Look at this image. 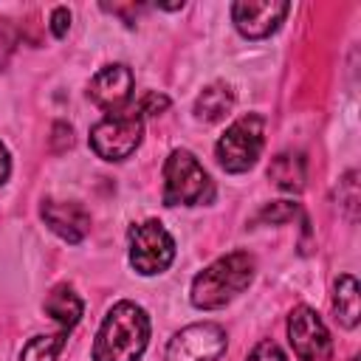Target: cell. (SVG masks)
Here are the masks:
<instances>
[{
  "label": "cell",
  "instance_id": "cell-22",
  "mask_svg": "<svg viewBox=\"0 0 361 361\" xmlns=\"http://www.w3.org/2000/svg\"><path fill=\"white\" fill-rule=\"evenodd\" d=\"M54 135L59 138L56 149H62V144H68V147H71V141H73V138H71V127H65V124H56V127H54Z\"/></svg>",
  "mask_w": 361,
  "mask_h": 361
},
{
  "label": "cell",
  "instance_id": "cell-15",
  "mask_svg": "<svg viewBox=\"0 0 361 361\" xmlns=\"http://www.w3.org/2000/svg\"><path fill=\"white\" fill-rule=\"evenodd\" d=\"M231 104H234V96H231V90H228L226 85H209V87L197 96L195 113H197V118H203V121H217V118H223V116L231 110Z\"/></svg>",
  "mask_w": 361,
  "mask_h": 361
},
{
  "label": "cell",
  "instance_id": "cell-3",
  "mask_svg": "<svg viewBox=\"0 0 361 361\" xmlns=\"http://www.w3.org/2000/svg\"><path fill=\"white\" fill-rule=\"evenodd\" d=\"M214 197L212 178L197 164L189 149H175L164 164V203L166 206H195Z\"/></svg>",
  "mask_w": 361,
  "mask_h": 361
},
{
  "label": "cell",
  "instance_id": "cell-19",
  "mask_svg": "<svg viewBox=\"0 0 361 361\" xmlns=\"http://www.w3.org/2000/svg\"><path fill=\"white\" fill-rule=\"evenodd\" d=\"M248 361H288V358H285V353H282L274 341H259V344L251 350Z\"/></svg>",
  "mask_w": 361,
  "mask_h": 361
},
{
  "label": "cell",
  "instance_id": "cell-17",
  "mask_svg": "<svg viewBox=\"0 0 361 361\" xmlns=\"http://www.w3.org/2000/svg\"><path fill=\"white\" fill-rule=\"evenodd\" d=\"M259 217H262V220H268V223H285V220L296 217V203H290V200L271 203V206H265V209H262V214H259Z\"/></svg>",
  "mask_w": 361,
  "mask_h": 361
},
{
  "label": "cell",
  "instance_id": "cell-12",
  "mask_svg": "<svg viewBox=\"0 0 361 361\" xmlns=\"http://www.w3.org/2000/svg\"><path fill=\"white\" fill-rule=\"evenodd\" d=\"M45 310L51 313V319L62 324V330H71L82 316V299L73 293V288L56 285L45 299Z\"/></svg>",
  "mask_w": 361,
  "mask_h": 361
},
{
  "label": "cell",
  "instance_id": "cell-11",
  "mask_svg": "<svg viewBox=\"0 0 361 361\" xmlns=\"http://www.w3.org/2000/svg\"><path fill=\"white\" fill-rule=\"evenodd\" d=\"M42 220L68 243H79L90 231V214L79 203L68 200H45L42 203Z\"/></svg>",
  "mask_w": 361,
  "mask_h": 361
},
{
  "label": "cell",
  "instance_id": "cell-16",
  "mask_svg": "<svg viewBox=\"0 0 361 361\" xmlns=\"http://www.w3.org/2000/svg\"><path fill=\"white\" fill-rule=\"evenodd\" d=\"M62 344H65V330L54 333V336H37V338H31L25 344L23 361H56Z\"/></svg>",
  "mask_w": 361,
  "mask_h": 361
},
{
  "label": "cell",
  "instance_id": "cell-7",
  "mask_svg": "<svg viewBox=\"0 0 361 361\" xmlns=\"http://www.w3.org/2000/svg\"><path fill=\"white\" fill-rule=\"evenodd\" d=\"M226 350V333L223 327L206 322V324H189L183 327L166 347V361H214Z\"/></svg>",
  "mask_w": 361,
  "mask_h": 361
},
{
  "label": "cell",
  "instance_id": "cell-14",
  "mask_svg": "<svg viewBox=\"0 0 361 361\" xmlns=\"http://www.w3.org/2000/svg\"><path fill=\"white\" fill-rule=\"evenodd\" d=\"M333 305H336V319L344 327H355L358 324V282H355L353 274L338 276Z\"/></svg>",
  "mask_w": 361,
  "mask_h": 361
},
{
  "label": "cell",
  "instance_id": "cell-21",
  "mask_svg": "<svg viewBox=\"0 0 361 361\" xmlns=\"http://www.w3.org/2000/svg\"><path fill=\"white\" fill-rule=\"evenodd\" d=\"M51 28H54V34L56 37H65V31H68V23H71V11L65 8V6H59V8H54V14H51Z\"/></svg>",
  "mask_w": 361,
  "mask_h": 361
},
{
  "label": "cell",
  "instance_id": "cell-8",
  "mask_svg": "<svg viewBox=\"0 0 361 361\" xmlns=\"http://www.w3.org/2000/svg\"><path fill=\"white\" fill-rule=\"evenodd\" d=\"M288 338H290L293 353L302 361H327L330 358L327 327L310 307H296L288 316Z\"/></svg>",
  "mask_w": 361,
  "mask_h": 361
},
{
  "label": "cell",
  "instance_id": "cell-18",
  "mask_svg": "<svg viewBox=\"0 0 361 361\" xmlns=\"http://www.w3.org/2000/svg\"><path fill=\"white\" fill-rule=\"evenodd\" d=\"M14 45H17V28L11 25V20H0V68L8 62Z\"/></svg>",
  "mask_w": 361,
  "mask_h": 361
},
{
  "label": "cell",
  "instance_id": "cell-20",
  "mask_svg": "<svg viewBox=\"0 0 361 361\" xmlns=\"http://www.w3.org/2000/svg\"><path fill=\"white\" fill-rule=\"evenodd\" d=\"M166 107H169V99H166V96H161V93H147V96L141 99L138 113H141V116H158V113L166 110Z\"/></svg>",
  "mask_w": 361,
  "mask_h": 361
},
{
  "label": "cell",
  "instance_id": "cell-4",
  "mask_svg": "<svg viewBox=\"0 0 361 361\" xmlns=\"http://www.w3.org/2000/svg\"><path fill=\"white\" fill-rule=\"evenodd\" d=\"M262 130H265V118L257 113H248L243 118H237L223 138L217 141V161L223 169L228 172H245L254 166V161L262 152Z\"/></svg>",
  "mask_w": 361,
  "mask_h": 361
},
{
  "label": "cell",
  "instance_id": "cell-9",
  "mask_svg": "<svg viewBox=\"0 0 361 361\" xmlns=\"http://www.w3.org/2000/svg\"><path fill=\"white\" fill-rule=\"evenodd\" d=\"M288 3H276V0H243L231 6V17L234 25L245 34V37H268L282 17L288 14Z\"/></svg>",
  "mask_w": 361,
  "mask_h": 361
},
{
  "label": "cell",
  "instance_id": "cell-23",
  "mask_svg": "<svg viewBox=\"0 0 361 361\" xmlns=\"http://www.w3.org/2000/svg\"><path fill=\"white\" fill-rule=\"evenodd\" d=\"M8 172H11V161H8V149L0 144V183L8 178Z\"/></svg>",
  "mask_w": 361,
  "mask_h": 361
},
{
  "label": "cell",
  "instance_id": "cell-13",
  "mask_svg": "<svg viewBox=\"0 0 361 361\" xmlns=\"http://www.w3.org/2000/svg\"><path fill=\"white\" fill-rule=\"evenodd\" d=\"M268 178L285 192H299L305 186V161H302V155H293V152L276 155L268 166Z\"/></svg>",
  "mask_w": 361,
  "mask_h": 361
},
{
  "label": "cell",
  "instance_id": "cell-6",
  "mask_svg": "<svg viewBox=\"0 0 361 361\" xmlns=\"http://www.w3.org/2000/svg\"><path fill=\"white\" fill-rule=\"evenodd\" d=\"M175 257V243L158 220H147L130 228V262L138 274H161Z\"/></svg>",
  "mask_w": 361,
  "mask_h": 361
},
{
  "label": "cell",
  "instance_id": "cell-5",
  "mask_svg": "<svg viewBox=\"0 0 361 361\" xmlns=\"http://www.w3.org/2000/svg\"><path fill=\"white\" fill-rule=\"evenodd\" d=\"M141 133H144L141 113H135V110H130V113H110L99 124H93L90 147L104 161H121V158L135 152V147L141 144Z\"/></svg>",
  "mask_w": 361,
  "mask_h": 361
},
{
  "label": "cell",
  "instance_id": "cell-10",
  "mask_svg": "<svg viewBox=\"0 0 361 361\" xmlns=\"http://www.w3.org/2000/svg\"><path fill=\"white\" fill-rule=\"evenodd\" d=\"M130 93H133V71L127 65H107V68H102L90 79V87H87L90 102L99 104L102 110H110V113H118L127 104Z\"/></svg>",
  "mask_w": 361,
  "mask_h": 361
},
{
  "label": "cell",
  "instance_id": "cell-2",
  "mask_svg": "<svg viewBox=\"0 0 361 361\" xmlns=\"http://www.w3.org/2000/svg\"><path fill=\"white\" fill-rule=\"evenodd\" d=\"M254 276V257L245 251H234L212 262L206 271H200L192 282V305L203 310L223 307L237 293L248 288Z\"/></svg>",
  "mask_w": 361,
  "mask_h": 361
},
{
  "label": "cell",
  "instance_id": "cell-1",
  "mask_svg": "<svg viewBox=\"0 0 361 361\" xmlns=\"http://www.w3.org/2000/svg\"><path fill=\"white\" fill-rule=\"evenodd\" d=\"M149 338V319L135 302H118L104 316L96 344L93 361H138Z\"/></svg>",
  "mask_w": 361,
  "mask_h": 361
}]
</instances>
